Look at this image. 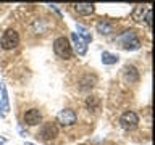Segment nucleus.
Segmentation results:
<instances>
[{"label":"nucleus","instance_id":"1","mask_svg":"<svg viewBox=\"0 0 155 145\" xmlns=\"http://www.w3.org/2000/svg\"><path fill=\"white\" fill-rule=\"evenodd\" d=\"M53 52H55L60 58H65V60L71 58L73 48H71L70 40H68L66 37H57L55 42H53Z\"/></svg>","mask_w":155,"mask_h":145},{"label":"nucleus","instance_id":"2","mask_svg":"<svg viewBox=\"0 0 155 145\" xmlns=\"http://www.w3.org/2000/svg\"><path fill=\"white\" fill-rule=\"evenodd\" d=\"M19 44V36L16 31H13V29H7V31L3 32L2 36V40H0V45H2L3 50H13V48H16Z\"/></svg>","mask_w":155,"mask_h":145},{"label":"nucleus","instance_id":"3","mask_svg":"<svg viewBox=\"0 0 155 145\" xmlns=\"http://www.w3.org/2000/svg\"><path fill=\"white\" fill-rule=\"evenodd\" d=\"M139 123V116L134 113V111H124L123 114L120 116V126L126 130L134 129Z\"/></svg>","mask_w":155,"mask_h":145},{"label":"nucleus","instance_id":"4","mask_svg":"<svg viewBox=\"0 0 155 145\" xmlns=\"http://www.w3.org/2000/svg\"><path fill=\"white\" fill-rule=\"evenodd\" d=\"M76 119H78V116L76 113L73 110H61L60 113L57 114V121L60 123L61 126H73L76 123Z\"/></svg>","mask_w":155,"mask_h":145},{"label":"nucleus","instance_id":"5","mask_svg":"<svg viewBox=\"0 0 155 145\" xmlns=\"http://www.w3.org/2000/svg\"><path fill=\"white\" fill-rule=\"evenodd\" d=\"M41 119H42V114H41V111L36 110V108H31V110H28L26 113H24V123L29 124V126L39 124Z\"/></svg>","mask_w":155,"mask_h":145},{"label":"nucleus","instance_id":"6","mask_svg":"<svg viewBox=\"0 0 155 145\" xmlns=\"http://www.w3.org/2000/svg\"><path fill=\"white\" fill-rule=\"evenodd\" d=\"M71 40H73V45H74V50L78 52V55H86V52H87V44L82 40V39L78 36L76 32H73L71 34Z\"/></svg>","mask_w":155,"mask_h":145},{"label":"nucleus","instance_id":"7","mask_svg":"<svg viewBox=\"0 0 155 145\" xmlns=\"http://www.w3.org/2000/svg\"><path fill=\"white\" fill-rule=\"evenodd\" d=\"M124 79L129 82V84H134V82H137L139 81V71L136 69L134 66H124Z\"/></svg>","mask_w":155,"mask_h":145},{"label":"nucleus","instance_id":"8","mask_svg":"<svg viewBox=\"0 0 155 145\" xmlns=\"http://www.w3.org/2000/svg\"><path fill=\"white\" fill-rule=\"evenodd\" d=\"M57 134H58V129H57V126L53 124V123H47V124L42 127V130H41V135H42L45 140L53 139Z\"/></svg>","mask_w":155,"mask_h":145},{"label":"nucleus","instance_id":"9","mask_svg":"<svg viewBox=\"0 0 155 145\" xmlns=\"http://www.w3.org/2000/svg\"><path fill=\"white\" fill-rule=\"evenodd\" d=\"M94 5L92 3H74V10L76 13L82 14V16H87V14H92L94 13Z\"/></svg>","mask_w":155,"mask_h":145},{"label":"nucleus","instance_id":"10","mask_svg":"<svg viewBox=\"0 0 155 145\" xmlns=\"http://www.w3.org/2000/svg\"><path fill=\"white\" fill-rule=\"evenodd\" d=\"M31 29L34 34H44L47 31V24L44 19H34L32 24H31Z\"/></svg>","mask_w":155,"mask_h":145},{"label":"nucleus","instance_id":"11","mask_svg":"<svg viewBox=\"0 0 155 145\" xmlns=\"http://www.w3.org/2000/svg\"><path fill=\"white\" fill-rule=\"evenodd\" d=\"M97 32H100L102 36H108V34L113 32V26L107 21H100L97 23Z\"/></svg>","mask_w":155,"mask_h":145},{"label":"nucleus","instance_id":"12","mask_svg":"<svg viewBox=\"0 0 155 145\" xmlns=\"http://www.w3.org/2000/svg\"><path fill=\"white\" fill-rule=\"evenodd\" d=\"M78 36H79L82 40H84L86 44H89L92 42V36H91V32H89V29H86L84 26H81V24H78Z\"/></svg>","mask_w":155,"mask_h":145},{"label":"nucleus","instance_id":"13","mask_svg":"<svg viewBox=\"0 0 155 145\" xmlns=\"http://www.w3.org/2000/svg\"><path fill=\"white\" fill-rule=\"evenodd\" d=\"M145 11H147L145 7H142V5H136L134 11H133V19H136V21H142V18L145 16Z\"/></svg>","mask_w":155,"mask_h":145},{"label":"nucleus","instance_id":"14","mask_svg":"<svg viewBox=\"0 0 155 145\" xmlns=\"http://www.w3.org/2000/svg\"><path fill=\"white\" fill-rule=\"evenodd\" d=\"M116 61H118V56L113 55V53H110V52L102 53V63H104V65H113Z\"/></svg>","mask_w":155,"mask_h":145},{"label":"nucleus","instance_id":"15","mask_svg":"<svg viewBox=\"0 0 155 145\" xmlns=\"http://www.w3.org/2000/svg\"><path fill=\"white\" fill-rule=\"evenodd\" d=\"M0 110H3L5 113L10 110V103H8V94H7V87L2 84V105H0Z\"/></svg>","mask_w":155,"mask_h":145},{"label":"nucleus","instance_id":"16","mask_svg":"<svg viewBox=\"0 0 155 145\" xmlns=\"http://www.w3.org/2000/svg\"><path fill=\"white\" fill-rule=\"evenodd\" d=\"M86 106H87L89 111H95L97 108H99V98H97V97H87Z\"/></svg>","mask_w":155,"mask_h":145},{"label":"nucleus","instance_id":"17","mask_svg":"<svg viewBox=\"0 0 155 145\" xmlns=\"http://www.w3.org/2000/svg\"><path fill=\"white\" fill-rule=\"evenodd\" d=\"M144 21L147 23V26H149V27H152V10H147V11H145Z\"/></svg>","mask_w":155,"mask_h":145},{"label":"nucleus","instance_id":"18","mask_svg":"<svg viewBox=\"0 0 155 145\" xmlns=\"http://www.w3.org/2000/svg\"><path fill=\"white\" fill-rule=\"evenodd\" d=\"M0 143H5V139H2V137H0Z\"/></svg>","mask_w":155,"mask_h":145},{"label":"nucleus","instance_id":"19","mask_svg":"<svg viewBox=\"0 0 155 145\" xmlns=\"http://www.w3.org/2000/svg\"><path fill=\"white\" fill-rule=\"evenodd\" d=\"M26 145H36V143H31V142H26Z\"/></svg>","mask_w":155,"mask_h":145}]
</instances>
